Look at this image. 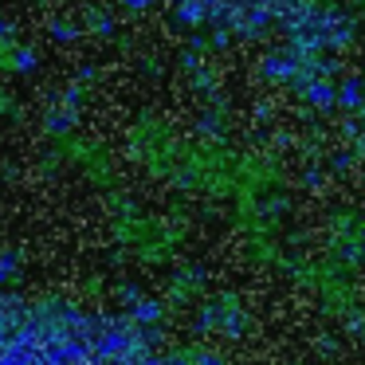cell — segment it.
I'll list each match as a JSON object with an SVG mask.
<instances>
[{
    "instance_id": "6da1fadb",
    "label": "cell",
    "mask_w": 365,
    "mask_h": 365,
    "mask_svg": "<svg viewBox=\"0 0 365 365\" xmlns=\"http://www.w3.org/2000/svg\"><path fill=\"white\" fill-rule=\"evenodd\" d=\"M0 365H145V354L98 314L0 299Z\"/></svg>"
}]
</instances>
